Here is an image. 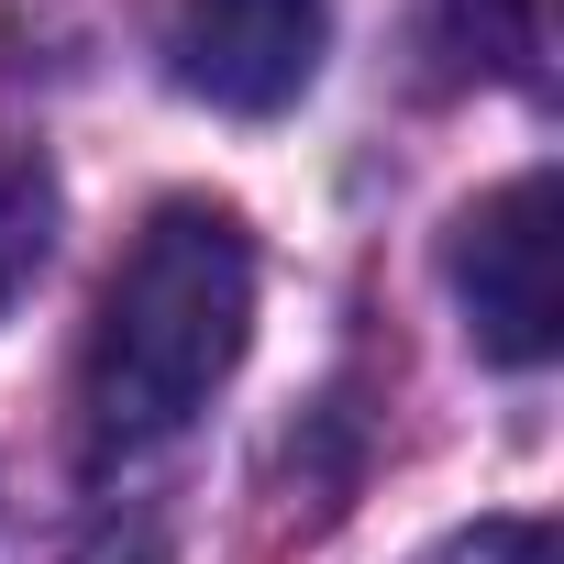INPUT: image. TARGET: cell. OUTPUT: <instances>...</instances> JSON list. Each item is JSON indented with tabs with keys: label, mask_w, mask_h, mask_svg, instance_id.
<instances>
[{
	"label": "cell",
	"mask_w": 564,
	"mask_h": 564,
	"mask_svg": "<svg viewBox=\"0 0 564 564\" xmlns=\"http://www.w3.org/2000/svg\"><path fill=\"white\" fill-rule=\"evenodd\" d=\"M243 333H254V243L221 199H166L89 311V344H78V432H89V465H144L166 454L210 399L221 377L243 366Z\"/></svg>",
	"instance_id": "cell-1"
},
{
	"label": "cell",
	"mask_w": 564,
	"mask_h": 564,
	"mask_svg": "<svg viewBox=\"0 0 564 564\" xmlns=\"http://www.w3.org/2000/svg\"><path fill=\"white\" fill-rule=\"evenodd\" d=\"M443 276H454V311H465L476 355L542 366V355H553V177L520 166L509 188H487V199L454 221Z\"/></svg>",
	"instance_id": "cell-2"
},
{
	"label": "cell",
	"mask_w": 564,
	"mask_h": 564,
	"mask_svg": "<svg viewBox=\"0 0 564 564\" xmlns=\"http://www.w3.org/2000/svg\"><path fill=\"white\" fill-rule=\"evenodd\" d=\"M322 45H333V0H188L177 12V89L265 122L322 78Z\"/></svg>",
	"instance_id": "cell-3"
},
{
	"label": "cell",
	"mask_w": 564,
	"mask_h": 564,
	"mask_svg": "<svg viewBox=\"0 0 564 564\" xmlns=\"http://www.w3.org/2000/svg\"><path fill=\"white\" fill-rule=\"evenodd\" d=\"M465 56H487L509 89H553V0H443Z\"/></svg>",
	"instance_id": "cell-4"
},
{
	"label": "cell",
	"mask_w": 564,
	"mask_h": 564,
	"mask_svg": "<svg viewBox=\"0 0 564 564\" xmlns=\"http://www.w3.org/2000/svg\"><path fill=\"white\" fill-rule=\"evenodd\" d=\"M45 243H56V177H45L34 155H12V144H0V311L34 289Z\"/></svg>",
	"instance_id": "cell-5"
},
{
	"label": "cell",
	"mask_w": 564,
	"mask_h": 564,
	"mask_svg": "<svg viewBox=\"0 0 564 564\" xmlns=\"http://www.w3.org/2000/svg\"><path fill=\"white\" fill-rule=\"evenodd\" d=\"M0 564H133V553H111L100 531L34 520V509H0Z\"/></svg>",
	"instance_id": "cell-6"
},
{
	"label": "cell",
	"mask_w": 564,
	"mask_h": 564,
	"mask_svg": "<svg viewBox=\"0 0 564 564\" xmlns=\"http://www.w3.org/2000/svg\"><path fill=\"white\" fill-rule=\"evenodd\" d=\"M421 564H553V531L542 520H476V531L432 542Z\"/></svg>",
	"instance_id": "cell-7"
}]
</instances>
